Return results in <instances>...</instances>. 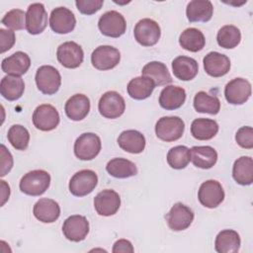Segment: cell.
Instances as JSON below:
<instances>
[{
	"instance_id": "1",
	"label": "cell",
	"mask_w": 253,
	"mask_h": 253,
	"mask_svg": "<svg viewBox=\"0 0 253 253\" xmlns=\"http://www.w3.org/2000/svg\"><path fill=\"white\" fill-rule=\"evenodd\" d=\"M50 175L44 170H33L25 174L19 184L20 190L29 196L42 195L49 187Z\"/></svg>"
},
{
	"instance_id": "2",
	"label": "cell",
	"mask_w": 253,
	"mask_h": 253,
	"mask_svg": "<svg viewBox=\"0 0 253 253\" xmlns=\"http://www.w3.org/2000/svg\"><path fill=\"white\" fill-rule=\"evenodd\" d=\"M185 129L183 120L176 116L162 117L155 125L156 136L166 142L175 141L182 137Z\"/></svg>"
},
{
	"instance_id": "3",
	"label": "cell",
	"mask_w": 253,
	"mask_h": 253,
	"mask_svg": "<svg viewBox=\"0 0 253 253\" xmlns=\"http://www.w3.org/2000/svg\"><path fill=\"white\" fill-rule=\"evenodd\" d=\"M38 89L45 95L55 94L61 85V76L58 70L51 65H42L36 72Z\"/></svg>"
},
{
	"instance_id": "4",
	"label": "cell",
	"mask_w": 253,
	"mask_h": 253,
	"mask_svg": "<svg viewBox=\"0 0 253 253\" xmlns=\"http://www.w3.org/2000/svg\"><path fill=\"white\" fill-rule=\"evenodd\" d=\"M134 39L143 46H152L156 44L161 36L159 25L152 19L144 18L139 20L134 26Z\"/></svg>"
},
{
	"instance_id": "5",
	"label": "cell",
	"mask_w": 253,
	"mask_h": 253,
	"mask_svg": "<svg viewBox=\"0 0 253 253\" xmlns=\"http://www.w3.org/2000/svg\"><path fill=\"white\" fill-rule=\"evenodd\" d=\"M101 139L93 132L82 133L74 142V154L80 160H92L101 150Z\"/></svg>"
},
{
	"instance_id": "6",
	"label": "cell",
	"mask_w": 253,
	"mask_h": 253,
	"mask_svg": "<svg viewBox=\"0 0 253 253\" xmlns=\"http://www.w3.org/2000/svg\"><path fill=\"white\" fill-rule=\"evenodd\" d=\"M98 184L97 174L93 170L84 169L76 172L69 181V191L73 196L84 197L90 194Z\"/></svg>"
},
{
	"instance_id": "7",
	"label": "cell",
	"mask_w": 253,
	"mask_h": 253,
	"mask_svg": "<svg viewBox=\"0 0 253 253\" xmlns=\"http://www.w3.org/2000/svg\"><path fill=\"white\" fill-rule=\"evenodd\" d=\"M98 28L104 36L119 38L126 33V23L121 13L117 11H108L100 17Z\"/></svg>"
},
{
	"instance_id": "8",
	"label": "cell",
	"mask_w": 253,
	"mask_h": 253,
	"mask_svg": "<svg viewBox=\"0 0 253 253\" xmlns=\"http://www.w3.org/2000/svg\"><path fill=\"white\" fill-rule=\"evenodd\" d=\"M99 113L107 119H117L121 117L126 110L124 98L116 91L104 93L98 103Z\"/></svg>"
},
{
	"instance_id": "9",
	"label": "cell",
	"mask_w": 253,
	"mask_h": 253,
	"mask_svg": "<svg viewBox=\"0 0 253 253\" xmlns=\"http://www.w3.org/2000/svg\"><path fill=\"white\" fill-rule=\"evenodd\" d=\"M199 202L206 208L214 209L218 207L224 200V191L219 182L215 180H208L199 188Z\"/></svg>"
},
{
	"instance_id": "10",
	"label": "cell",
	"mask_w": 253,
	"mask_h": 253,
	"mask_svg": "<svg viewBox=\"0 0 253 253\" xmlns=\"http://www.w3.org/2000/svg\"><path fill=\"white\" fill-rule=\"evenodd\" d=\"M170 229L181 231L187 229L194 220V211L182 203H176L165 215Z\"/></svg>"
},
{
	"instance_id": "11",
	"label": "cell",
	"mask_w": 253,
	"mask_h": 253,
	"mask_svg": "<svg viewBox=\"0 0 253 253\" xmlns=\"http://www.w3.org/2000/svg\"><path fill=\"white\" fill-rule=\"evenodd\" d=\"M121 60L118 48L112 45H100L91 54L92 65L98 70H110L116 67Z\"/></svg>"
},
{
	"instance_id": "12",
	"label": "cell",
	"mask_w": 253,
	"mask_h": 253,
	"mask_svg": "<svg viewBox=\"0 0 253 253\" xmlns=\"http://www.w3.org/2000/svg\"><path fill=\"white\" fill-rule=\"evenodd\" d=\"M32 119L34 126L42 131H50L54 129L60 121L57 110L49 104L38 106L34 111Z\"/></svg>"
},
{
	"instance_id": "13",
	"label": "cell",
	"mask_w": 253,
	"mask_h": 253,
	"mask_svg": "<svg viewBox=\"0 0 253 253\" xmlns=\"http://www.w3.org/2000/svg\"><path fill=\"white\" fill-rule=\"evenodd\" d=\"M58 62L66 68H77L84 59L82 47L75 42H65L61 43L56 50Z\"/></svg>"
},
{
	"instance_id": "14",
	"label": "cell",
	"mask_w": 253,
	"mask_h": 253,
	"mask_svg": "<svg viewBox=\"0 0 253 253\" xmlns=\"http://www.w3.org/2000/svg\"><path fill=\"white\" fill-rule=\"evenodd\" d=\"M251 96V84L248 80L238 77L229 81L224 88V97L229 104L242 105Z\"/></svg>"
},
{
	"instance_id": "15",
	"label": "cell",
	"mask_w": 253,
	"mask_h": 253,
	"mask_svg": "<svg viewBox=\"0 0 253 253\" xmlns=\"http://www.w3.org/2000/svg\"><path fill=\"white\" fill-rule=\"evenodd\" d=\"M62 232L66 239L70 241H82L89 233V221L85 216L80 214L70 215L63 222Z\"/></svg>"
},
{
	"instance_id": "16",
	"label": "cell",
	"mask_w": 253,
	"mask_h": 253,
	"mask_svg": "<svg viewBox=\"0 0 253 253\" xmlns=\"http://www.w3.org/2000/svg\"><path fill=\"white\" fill-rule=\"evenodd\" d=\"M76 25L74 14L65 7L53 9L49 17V26L56 34H68L72 32Z\"/></svg>"
},
{
	"instance_id": "17",
	"label": "cell",
	"mask_w": 253,
	"mask_h": 253,
	"mask_svg": "<svg viewBox=\"0 0 253 253\" xmlns=\"http://www.w3.org/2000/svg\"><path fill=\"white\" fill-rule=\"evenodd\" d=\"M120 206L121 198L114 190H103L94 198V208L97 213L103 216L115 214L119 211Z\"/></svg>"
},
{
	"instance_id": "18",
	"label": "cell",
	"mask_w": 253,
	"mask_h": 253,
	"mask_svg": "<svg viewBox=\"0 0 253 253\" xmlns=\"http://www.w3.org/2000/svg\"><path fill=\"white\" fill-rule=\"evenodd\" d=\"M47 26V13L42 3H33L26 13V29L31 35H39Z\"/></svg>"
},
{
	"instance_id": "19",
	"label": "cell",
	"mask_w": 253,
	"mask_h": 253,
	"mask_svg": "<svg viewBox=\"0 0 253 253\" xmlns=\"http://www.w3.org/2000/svg\"><path fill=\"white\" fill-rule=\"evenodd\" d=\"M204 69L211 77H221L228 73L230 69L229 58L217 51L209 52L203 60Z\"/></svg>"
},
{
	"instance_id": "20",
	"label": "cell",
	"mask_w": 253,
	"mask_h": 253,
	"mask_svg": "<svg viewBox=\"0 0 253 253\" xmlns=\"http://www.w3.org/2000/svg\"><path fill=\"white\" fill-rule=\"evenodd\" d=\"M33 213L38 220L44 223H51L59 217L60 207L54 200L42 198L35 204Z\"/></svg>"
},
{
	"instance_id": "21",
	"label": "cell",
	"mask_w": 253,
	"mask_h": 253,
	"mask_svg": "<svg viewBox=\"0 0 253 253\" xmlns=\"http://www.w3.org/2000/svg\"><path fill=\"white\" fill-rule=\"evenodd\" d=\"M30 65L31 59L29 55L23 51H16L2 60L1 68L8 75L21 76L28 71Z\"/></svg>"
},
{
	"instance_id": "22",
	"label": "cell",
	"mask_w": 253,
	"mask_h": 253,
	"mask_svg": "<svg viewBox=\"0 0 253 253\" xmlns=\"http://www.w3.org/2000/svg\"><path fill=\"white\" fill-rule=\"evenodd\" d=\"M64 111L70 120L81 121L90 111V100L86 95L75 94L66 101Z\"/></svg>"
},
{
	"instance_id": "23",
	"label": "cell",
	"mask_w": 253,
	"mask_h": 253,
	"mask_svg": "<svg viewBox=\"0 0 253 253\" xmlns=\"http://www.w3.org/2000/svg\"><path fill=\"white\" fill-rule=\"evenodd\" d=\"M145 142L144 135L135 129L124 130L118 137L119 146L123 150L133 154L141 153L145 148Z\"/></svg>"
},
{
	"instance_id": "24",
	"label": "cell",
	"mask_w": 253,
	"mask_h": 253,
	"mask_svg": "<svg viewBox=\"0 0 253 253\" xmlns=\"http://www.w3.org/2000/svg\"><path fill=\"white\" fill-rule=\"evenodd\" d=\"M172 70L176 78L182 81L194 79L199 71L198 62L189 56H178L172 61Z\"/></svg>"
},
{
	"instance_id": "25",
	"label": "cell",
	"mask_w": 253,
	"mask_h": 253,
	"mask_svg": "<svg viewBox=\"0 0 253 253\" xmlns=\"http://www.w3.org/2000/svg\"><path fill=\"white\" fill-rule=\"evenodd\" d=\"M186 101V91L182 87L169 85L160 93L159 105L168 111L179 109Z\"/></svg>"
},
{
	"instance_id": "26",
	"label": "cell",
	"mask_w": 253,
	"mask_h": 253,
	"mask_svg": "<svg viewBox=\"0 0 253 253\" xmlns=\"http://www.w3.org/2000/svg\"><path fill=\"white\" fill-rule=\"evenodd\" d=\"M213 14V6L209 0H193L186 8L187 19L191 23L208 22Z\"/></svg>"
},
{
	"instance_id": "27",
	"label": "cell",
	"mask_w": 253,
	"mask_h": 253,
	"mask_svg": "<svg viewBox=\"0 0 253 253\" xmlns=\"http://www.w3.org/2000/svg\"><path fill=\"white\" fill-rule=\"evenodd\" d=\"M191 161L202 169L211 168L217 161V152L211 146H193L190 149Z\"/></svg>"
},
{
	"instance_id": "28",
	"label": "cell",
	"mask_w": 253,
	"mask_h": 253,
	"mask_svg": "<svg viewBox=\"0 0 253 253\" xmlns=\"http://www.w3.org/2000/svg\"><path fill=\"white\" fill-rule=\"evenodd\" d=\"M232 177L239 185H251L253 182V159L250 156L237 158L232 167Z\"/></svg>"
},
{
	"instance_id": "29",
	"label": "cell",
	"mask_w": 253,
	"mask_h": 253,
	"mask_svg": "<svg viewBox=\"0 0 253 253\" xmlns=\"http://www.w3.org/2000/svg\"><path fill=\"white\" fill-rule=\"evenodd\" d=\"M239 234L232 229L218 232L214 241V249L218 253H236L240 248Z\"/></svg>"
},
{
	"instance_id": "30",
	"label": "cell",
	"mask_w": 253,
	"mask_h": 253,
	"mask_svg": "<svg viewBox=\"0 0 253 253\" xmlns=\"http://www.w3.org/2000/svg\"><path fill=\"white\" fill-rule=\"evenodd\" d=\"M25 91L24 80L20 76L6 75L0 82V93L8 101H16L22 97Z\"/></svg>"
},
{
	"instance_id": "31",
	"label": "cell",
	"mask_w": 253,
	"mask_h": 253,
	"mask_svg": "<svg viewBox=\"0 0 253 253\" xmlns=\"http://www.w3.org/2000/svg\"><path fill=\"white\" fill-rule=\"evenodd\" d=\"M141 76L150 78L155 86L167 85L172 82V77L168 72L167 66L160 61H150L141 70Z\"/></svg>"
},
{
	"instance_id": "32",
	"label": "cell",
	"mask_w": 253,
	"mask_h": 253,
	"mask_svg": "<svg viewBox=\"0 0 253 253\" xmlns=\"http://www.w3.org/2000/svg\"><path fill=\"white\" fill-rule=\"evenodd\" d=\"M155 88L154 82L145 76H139L131 79L126 87L127 94L134 100H144L148 98Z\"/></svg>"
},
{
	"instance_id": "33",
	"label": "cell",
	"mask_w": 253,
	"mask_h": 253,
	"mask_svg": "<svg viewBox=\"0 0 253 253\" xmlns=\"http://www.w3.org/2000/svg\"><path fill=\"white\" fill-rule=\"evenodd\" d=\"M180 45L191 52H197L204 48L206 39L204 34L196 28H188L179 37Z\"/></svg>"
},
{
	"instance_id": "34",
	"label": "cell",
	"mask_w": 253,
	"mask_h": 253,
	"mask_svg": "<svg viewBox=\"0 0 253 253\" xmlns=\"http://www.w3.org/2000/svg\"><path fill=\"white\" fill-rule=\"evenodd\" d=\"M218 131V125L211 119H196L191 125V133L198 140L211 139Z\"/></svg>"
},
{
	"instance_id": "35",
	"label": "cell",
	"mask_w": 253,
	"mask_h": 253,
	"mask_svg": "<svg viewBox=\"0 0 253 253\" xmlns=\"http://www.w3.org/2000/svg\"><path fill=\"white\" fill-rule=\"evenodd\" d=\"M107 172L119 179H125L137 174V168L133 162L126 158H113L106 165Z\"/></svg>"
},
{
	"instance_id": "36",
	"label": "cell",
	"mask_w": 253,
	"mask_h": 253,
	"mask_svg": "<svg viewBox=\"0 0 253 253\" xmlns=\"http://www.w3.org/2000/svg\"><path fill=\"white\" fill-rule=\"evenodd\" d=\"M194 108L199 113L216 115L220 110V101L216 96L200 91L194 97Z\"/></svg>"
},
{
	"instance_id": "37",
	"label": "cell",
	"mask_w": 253,
	"mask_h": 253,
	"mask_svg": "<svg viewBox=\"0 0 253 253\" xmlns=\"http://www.w3.org/2000/svg\"><path fill=\"white\" fill-rule=\"evenodd\" d=\"M216 41L218 45L223 48H234L241 41V33L237 27L225 25L218 30Z\"/></svg>"
},
{
	"instance_id": "38",
	"label": "cell",
	"mask_w": 253,
	"mask_h": 253,
	"mask_svg": "<svg viewBox=\"0 0 253 253\" xmlns=\"http://www.w3.org/2000/svg\"><path fill=\"white\" fill-rule=\"evenodd\" d=\"M190 161V149L185 145L174 146L167 153V162L173 169H184Z\"/></svg>"
},
{
	"instance_id": "39",
	"label": "cell",
	"mask_w": 253,
	"mask_h": 253,
	"mask_svg": "<svg viewBox=\"0 0 253 253\" xmlns=\"http://www.w3.org/2000/svg\"><path fill=\"white\" fill-rule=\"evenodd\" d=\"M7 138L11 145L17 150H26L30 141V133L25 126L13 125L8 130Z\"/></svg>"
},
{
	"instance_id": "40",
	"label": "cell",
	"mask_w": 253,
	"mask_h": 253,
	"mask_svg": "<svg viewBox=\"0 0 253 253\" xmlns=\"http://www.w3.org/2000/svg\"><path fill=\"white\" fill-rule=\"evenodd\" d=\"M1 23L12 31L23 30L26 28V13L21 9H13L5 14Z\"/></svg>"
},
{
	"instance_id": "41",
	"label": "cell",
	"mask_w": 253,
	"mask_h": 253,
	"mask_svg": "<svg viewBox=\"0 0 253 253\" xmlns=\"http://www.w3.org/2000/svg\"><path fill=\"white\" fill-rule=\"evenodd\" d=\"M235 140L242 148H253V128L251 126L240 127L235 134Z\"/></svg>"
},
{
	"instance_id": "42",
	"label": "cell",
	"mask_w": 253,
	"mask_h": 253,
	"mask_svg": "<svg viewBox=\"0 0 253 253\" xmlns=\"http://www.w3.org/2000/svg\"><path fill=\"white\" fill-rule=\"evenodd\" d=\"M104 4L103 0H76L75 5L78 11L84 15H92L98 12Z\"/></svg>"
},
{
	"instance_id": "43",
	"label": "cell",
	"mask_w": 253,
	"mask_h": 253,
	"mask_svg": "<svg viewBox=\"0 0 253 253\" xmlns=\"http://www.w3.org/2000/svg\"><path fill=\"white\" fill-rule=\"evenodd\" d=\"M0 155H1V172L0 175L3 177L13 167V157L12 154L9 152V150L6 148L4 144H1L0 146Z\"/></svg>"
},
{
	"instance_id": "44",
	"label": "cell",
	"mask_w": 253,
	"mask_h": 253,
	"mask_svg": "<svg viewBox=\"0 0 253 253\" xmlns=\"http://www.w3.org/2000/svg\"><path fill=\"white\" fill-rule=\"evenodd\" d=\"M0 40H1V53L9 50L15 43L16 38L15 33L12 30L0 29Z\"/></svg>"
},
{
	"instance_id": "45",
	"label": "cell",
	"mask_w": 253,
	"mask_h": 253,
	"mask_svg": "<svg viewBox=\"0 0 253 253\" xmlns=\"http://www.w3.org/2000/svg\"><path fill=\"white\" fill-rule=\"evenodd\" d=\"M114 253H131L133 252V247L132 244L130 243V241L126 240V239H119L114 243L113 246V250Z\"/></svg>"
},
{
	"instance_id": "46",
	"label": "cell",
	"mask_w": 253,
	"mask_h": 253,
	"mask_svg": "<svg viewBox=\"0 0 253 253\" xmlns=\"http://www.w3.org/2000/svg\"><path fill=\"white\" fill-rule=\"evenodd\" d=\"M1 183V198H2V202H1V206H4V204L6 203V201L9 199V196H10V187L9 185L1 180L0 181Z\"/></svg>"
}]
</instances>
